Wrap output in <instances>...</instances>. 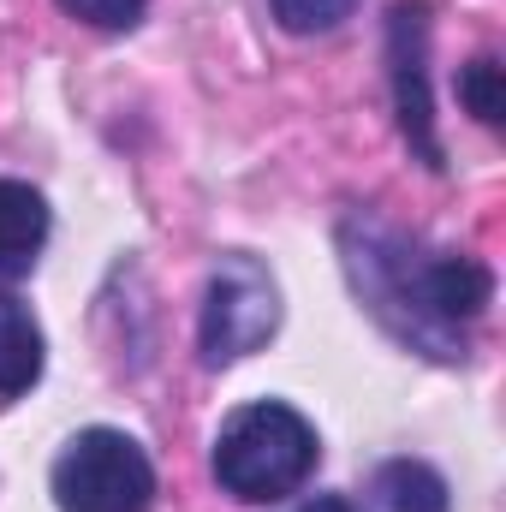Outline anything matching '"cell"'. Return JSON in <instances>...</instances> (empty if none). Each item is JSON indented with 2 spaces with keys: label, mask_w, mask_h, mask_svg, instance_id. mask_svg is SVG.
<instances>
[{
  "label": "cell",
  "mask_w": 506,
  "mask_h": 512,
  "mask_svg": "<svg viewBox=\"0 0 506 512\" xmlns=\"http://www.w3.org/2000/svg\"><path fill=\"white\" fill-rule=\"evenodd\" d=\"M340 268L358 310L381 334L429 364H471V328L495 304L489 262L465 251H435L376 209H352L340 221Z\"/></svg>",
  "instance_id": "obj_1"
},
{
  "label": "cell",
  "mask_w": 506,
  "mask_h": 512,
  "mask_svg": "<svg viewBox=\"0 0 506 512\" xmlns=\"http://www.w3.org/2000/svg\"><path fill=\"white\" fill-rule=\"evenodd\" d=\"M322 465V435L292 399H245L221 417L209 447V477L245 507L292 501Z\"/></svg>",
  "instance_id": "obj_2"
},
{
  "label": "cell",
  "mask_w": 506,
  "mask_h": 512,
  "mask_svg": "<svg viewBox=\"0 0 506 512\" xmlns=\"http://www.w3.org/2000/svg\"><path fill=\"white\" fill-rule=\"evenodd\" d=\"M48 495L60 512H155L161 477L137 435L114 423H90L54 453Z\"/></svg>",
  "instance_id": "obj_3"
},
{
  "label": "cell",
  "mask_w": 506,
  "mask_h": 512,
  "mask_svg": "<svg viewBox=\"0 0 506 512\" xmlns=\"http://www.w3.org/2000/svg\"><path fill=\"white\" fill-rule=\"evenodd\" d=\"M280 280L268 274V262L251 251H221L203 286V310H197V358L203 370H233L251 352H262L280 334Z\"/></svg>",
  "instance_id": "obj_4"
},
{
  "label": "cell",
  "mask_w": 506,
  "mask_h": 512,
  "mask_svg": "<svg viewBox=\"0 0 506 512\" xmlns=\"http://www.w3.org/2000/svg\"><path fill=\"white\" fill-rule=\"evenodd\" d=\"M429 42H435V6L429 0H393L387 6V90H393V120L429 173L447 167L441 126H435V96H429Z\"/></svg>",
  "instance_id": "obj_5"
},
{
  "label": "cell",
  "mask_w": 506,
  "mask_h": 512,
  "mask_svg": "<svg viewBox=\"0 0 506 512\" xmlns=\"http://www.w3.org/2000/svg\"><path fill=\"white\" fill-rule=\"evenodd\" d=\"M48 197L24 179H0V286H18L48 251Z\"/></svg>",
  "instance_id": "obj_6"
},
{
  "label": "cell",
  "mask_w": 506,
  "mask_h": 512,
  "mask_svg": "<svg viewBox=\"0 0 506 512\" xmlns=\"http://www.w3.org/2000/svg\"><path fill=\"white\" fill-rule=\"evenodd\" d=\"M48 370V340L42 322L30 316L24 298H12L0 286V411H12L18 399H30V387Z\"/></svg>",
  "instance_id": "obj_7"
},
{
  "label": "cell",
  "mask_w": 506,
  "mask_h": 512,
  "mask_svg": "<svg viewBox=\"0 0 506 512\" xmlns=\"http://www.w3.org/2000/svg\"><path fill=\"white\" fill-rule=\"evenodd\" d=\"M370 495L381 512H453V489L429 459H381L370 477Z\"/></svg>",
  "instance_id": "obj_8"
},
{
  "label": "cell",
  "mask_w": 506,
  "mask_h": 512,
  "mask_svg": "<svg viewBox=\"0 0 506 512\" xmlns=\"http://www.w3.org/2000/svg\"><path fill=\"white\" fill-rule=\"evenodd\" d=\"M453 90H459V102H465V114L477 120V126H501L506 120V72L495 54H477V60H465L459 66V78H453Z\"/></svg>",
  "instance_id": "obj_9"
},
{
  "label": "cell",
  "mask_w": 506,
  "mask_h": 512,
  "mask_svg": "<svg viewBox=\"0 0 506 512\" xmlns=\"http://www.w3.org/2000/svg\"><path fill=\"white\" fill-rule=\"evenodd\" d=\"M358 6H364V0H268V12H274V24H280L286 36H328V30H340Z\"/></svg>",
  "instance_id": "obj_10"
},
{
  "label": "cell",
  "mask_w": 506,
  "mask_h": 512,
  "mask_svg": "<svg viewBox=\"0 0 506 512\" xmlns=\"http://www.w3.org/2000/svg\"><path fill=\"white\" fill-rule=\"evenodd\" d=\"M54 6L90 30H137L149 12V0H54Z\"/></svg>",
  "instance_id": "obj_11"
},
{
  "label": "cell",
  "mask_w": 506,
  "mask_h": 512,
  "mask_svg": "<svg viewBox=\"0 0 506 512\" xmlns=\"http://www.w3.org/2000/svg\"><path fill=\"white\" fill-rule=\"evenodd\" d=\"M298 512H358V507H352L346 495H316V501H304Z\"/></svg>",
  "instance_id": "obj_12"
}]
</instances>
